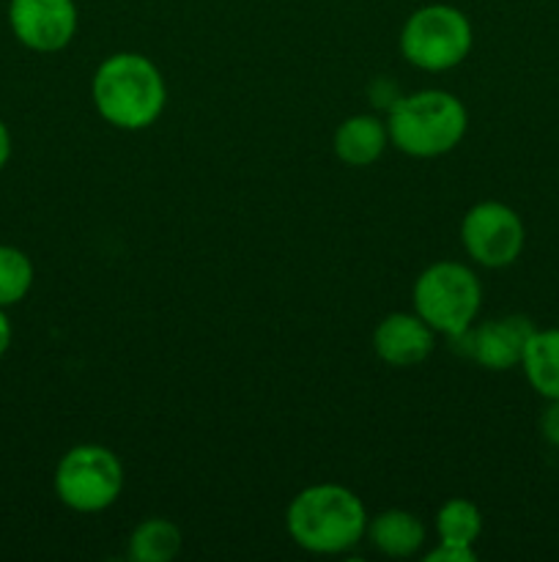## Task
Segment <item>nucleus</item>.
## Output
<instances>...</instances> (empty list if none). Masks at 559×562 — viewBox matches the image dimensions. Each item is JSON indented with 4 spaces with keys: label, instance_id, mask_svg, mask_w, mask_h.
<instances>
[{
    "label": "nucleus",
    "instance_id": "obj_16",
    "mask_svg": "<svg viewBox=\"0 0 559 562\" xmlns=\"http://www.w3.org/2000/svg\"><path fill=\"white\" fill-rule=\"evenodd\" d=\"M33 285V263L22 250L11 245H0V307H11Z\"/></svg>",
    "mask_w": 559,
    "mask_h": 562
},
{
    "label": "nucleus",
    "instance_id": "obj_7",
    "mask_svg": "<svg viewBox=\"0 0 559 562\" xmlns=\"http://www.w3.org/2000/svg\"><path fill=\"white\" fill-rule=\"evenodd\" d=\"M460 239L471 261L488 269L510 267L524 250V223L518 214L499 201H482L466 212Z\"/></svg>",
    "mask_w": 559,
    "mask_h": 562
},
{
    "label": "nucleus",
    "instance_id": "obj_20",
    "mask_svg": "<svg viewBox=\"0 0 559 562\" xmlns=\"http://www.w3.org/2000/svg\"><path fill=\"white\" fill-rule=\"evenodd\" d=\"M9 344H11V324L9 318H5L3 307H0V357L9 351Z\"/></svg>",
    "mask_w": 559,
    "mask_h": 562
},
{
    "label": "nucleus",
    "instance_id": "obj_18",
    "mask_svg": "<svg viewBox=\"0 0 559 562\" xmlns=\"http://www.w3.org/2000/svg\"><path fill=\"white\" fill-rule=\"evenodd\" d=\"M540 431H543V437H546L548 445L559 448V398L548 401L546 412H543V417H540Z\"/></svg>",
    "mask_w": 559,
    "mask_h": 562
},
{
    "label": "nucleus",
    "instance_id": "obj_3",
    "mask_svg": "<svg viewBox=\"0 0 559 562\" xmlns=\"http://www.w3.org/2000/svg\"><path fill=\"white\" fill-rule=\"evenodd\" d=\"M389 140L409 157H442L466 132V108L447 91H420L395 102L387 121Z\"/></svg>",
    "mask_w": 559,
    "mask_h": 562
},
{
    "label": "nucleus",
    "instance_id": "obj_10",
    "mask_svg": "<svg viewBox=\"0 0 559 562\" xmlns=\"http://www.w3.org/2000/svg\"><path fill=\"white\" fill-rule=\"evenodd\" d=\"M373 349L387 366H420L433 351V329L417 313H389L373 333Z\"/></svg>",
    "mask_w": 559,
    "mask_h": 562
},
{
    "label": "nucleus",
    "instance_id": "obj_6",
    "mask_svg": "<svg viewBox=\"0 0 559 562\" xmlns=\"http://www.w3.org/2000/svg\"><path fill=\"white\" fill-rule=\"evenodd\" d=\"M124 492V467L102 445H77L55 470V494L77 514H99Z\"/></svg>",
    "mask_w": 559,
    "mask_h": 562
},
{
    "label": "nucleus",
    "instance_id": "obj_17",
    "mask_svg": "<svg viewBox=\"0 0 559 562\" xmlns=\"http://www.w3.org/2000/svg\"><path fill=\"white\" fill-rule=\"evenodd\" d=\"M425 560L427 562H475L477 554L471 547H455V543L438 541V547L433 549Z\"/></svg>",
    "mask_w": 559,
    "mask_h": 562
},
{
    "label": "nucleus",
    "instance_id": "obj_15",
    "mask_svg": "<svg viewBox=\"0 0 559 562\" xmlns=\"http://www.w3.org/2000/svg\"><path fill=\"white\" fill-rule=\"evenodd\" d=\"M436 532L442 543H455V547H471L482 532V516L475 503L469 499H447L438 508Z\"/></svg>",
    "mask_w": 559,
    "mask_h": 562
},
{
    "label": "nucleus",
    "instance_id": "obj_1",
    "mask_svg": "<svg viewBox=\"0 0 559 562\" xmlns=\"http://www.w3.org/2000/svg\"><path fill=\"white\" fill-rule=\"evenodd\" d=\"M290 538L312 554H340L354 549L367 532L362 499L338 483L305 488L288 505L285 516Z\"/></svg>",
    "mask_w": 559,
    "mask_h": 562
},
{
    "label": "nucleus",
    "instance_id": "obj_13",
    "mask_svg": "<svg viewBox=\"0 0 559 562\" xmlns=\"http://www.w3.org/2000/svg\"><path fill=\"white\" fill-rule=\"evenodd\" d=\"M367 538L387 558H411L425 543V527L409 510H384L367 525Z\"/></svg>",
    "mask_w": 559,
    "mask_h": 562
},
{
    "label": "nucleus",
    "instance_id": "obj_12",
    "mask_svg": "<svg viewBox=\"0 0 559 562\" xmlns=\"http://www.w3.org/2000/svg\"><path fill=\"white\" fill-rule=\"evenodd\" d=\"M521 368L537 395L546 401L559 398V327L532 333L521 357Z\"/></svg>",
    "mask_w": 559,
    "mask_h": 562
},
{
    "label": "nucleus",
    "instance_id": "obj_9",
    "mask_svg": "<svg viewBox=\"0 0 559 562\" xmlns=\"http://www.w3.org/2000/svg\"><path fill=\"white\" fill-rule=\"evenodd\" d=\"M532 333H535V324L526 316H504L480 324L477 329L469 327L458 340H466L460 346L477 366L488 371H510L521 366Z\"/></svg>",
    "mask_w": 559,
    "mask_h": 562
},
{
    "label": "nucleus",
    "instance_id": "obj_8",
    "mask_svg": "<svg viewBox=\"0 0 559 562\" xmlns=\"http://www.w3.org/2000/svg\"><path fill=\"white\" fill-rule=\"evenodd\" d=\"M9 25L27 49L58 53L77 33V5L75 0H11Z\"/></svg>",
    "mask_w": 559,
    "mask_h": 562
},
{
    "label": "nucleus",
    "instance_id": "obj_5",
    "mask_svg": "<svg viewBox=\"0 0 559 562\" xmlns=\"http://www.w3.org/2000/svg\"><path fill=\"white\" fill-rule=\"evenodd\" d=\"M471 49V25L455 5L431 3L417 9L400 31V53L411 66L447 71Z\"/></svg>",
    "mask_w": 559,
    "mask_h": 562
},
{
    "label": "nucleus",
    "instance_id": "obj_11",
    "mask_svg": "<svg viewBox=\"0 0 559 562\" xmlns=\"http://www.w3.org/2000/svg\"><path fill=\"white\" fill-rule=\"evenodd\" d=\"M389 143V132L376 115H351L334 132V154L340 162L367 168L384 154Z\"/></svg>",
    "mask_w": 559,
    "mask_h": 562
},
{
    "label": "nucleus",
    "instance_id": "obj_14",
    "mask_svg": "<svg viewBox=\"0 0 559 562\" xmlns=\"http://www.w3.org/2000/svg\"><path fill=\"white\" fill-rule=\"evenodd\" d=\"M181 552V532L168 519H146L129 538V558L137 562H168Z\"/></svg>",
    "mask_w": 559,
    "mask_h": 562
},
{
    "label": "nucleus",
    "instance_id": "obj_19",
    "mask_svg": "<svg viewBox=\"0 0 559 562\" xmlns=\"http://www.w3.org/2000/svg\"><path fill=\"white\" fill-rule=\"evenodd\" d=\"M9 157H11V135H9V126H5L3 119H0V170L5 168Z\"/></svg>",
    "mask_w": 559,
    "mask_h": 562
},
{
    "label": "nucleus",
    "instance_id": "obj_2",
    "mask_svg": "<svg viewBox=\"0 0 559 562\" xmlns=\"http://www.w3.org/2000/svg\"><path fill=\"white\" fill-rule=\"evenodd\" d=\"M93 104L118 130H146L162 115L168 88L157 66L137 53H118L93 75Z\"/></svg>",
    "mask_w": 559,
    "mask_h": 562
},
{
    "label": "nucleus",
    "instance_id": "obj_4",
    "mask_svg": "<svg viewBox=\"0 0 559 562\" xmlns=\"http://www.w3.org/2000/svg\"><path fill=\"white\" fill-rule=\"evenodd\" d=\"M482 289L477 274L458 261L427 267L414 283V313L433 329L458 340L475 324Z\"/></svg>",
    "mask_w": 559,
    "mask_h": 562
}]
</instances>
